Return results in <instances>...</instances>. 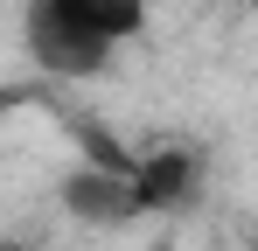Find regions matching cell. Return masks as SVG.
I'll use <instances>...</instances> for the list:
<instances>
[{
    "label": "cell",
    "instance_id": "2",
    "mask_svg": "<svg viewBox=\"0 0 258 251\" xmlns=\"http://www.w3.org/2000/svg\"><path fill=\"white\" fill-rule=\"evenodd\" d=\"M56 203H63V216H77L91 230H119L133 216H147V203H140V154H91L84 167L63 174Z\"/></svg>",
    "mask_w": 258,
    "mask_h": 251
},
{
    "label": "cell",
    "instance_id": "1",
    "mask_svg": "<svg viewBox=\"0 0 258 251\" xmlns=\"http://www.w3.org/2000/svg\"><path fill=\"white\" fill-rule=\"evenodd\" d=\"M147 28V0H21L28 56L49 77H98Z\"/></svg>",
    "mask_w": 258,
    "mask_h": 251
},
{
    "label": "cell",
    "instance_id": "3",
    "mask_svg": "<svg viewBox=\"0 0 258 251\" xmlns=\"http://www.w3.org/2000/svg\"><path fill=\"white\" fill-rule=\"evenodd\" d=\"M196 196H203V154L196 147L140 154V203H147V216H181Z\"/></svg>",
    "mask_w": 258,
    "mask_h": 251
},
{
    "label": "cell",
    "instance_id": "4",
    "mask_svg": "<svg viewBox=\"0 0 258 251\" xmlns=\"http://www.w3.org/2000/svg\"><path fill=\"white\" fill-rule=\"evenodd\" d=\"M251 251H258V230H251Z\"/></svg>",
    "mask_w": 258,
    "mask_h": 251
}]
</instances>
